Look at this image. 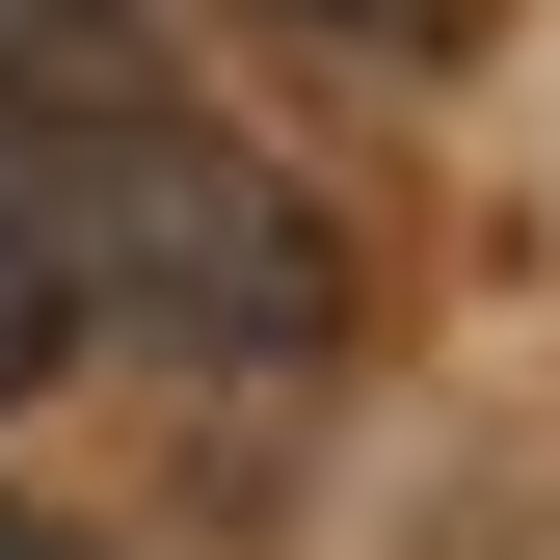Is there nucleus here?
Wrapping results in <instances>:
<instances>
[{
	"label": "nucleus",
	"mask_w": 560,
	"mask_h": 560,
	"mask_svg": "<svg viewBox=\"0 0 560 560\" xmlns=\"http://www.w3.org/2000/svg\"><path fill=\"white\" fill-rule=\"evenodd\" d=\"M27 241H54V294H81V320L187 347V374H320V347H347V241H320V187L241 161V133H187V107L107 133Z\"/></svg>",
	"instance_id": "1"
},
{
	"label": "nucleus",
	"mask_w": 560,
	"mask_h": 560,
	"mask_svg": "<svg viewBox=\"0 0 560 560\" xmlns=\"http://www.w3.org/2000/svg\"><path fill=\"white\" fill-rule=\"evenodd\" d=\"M161 0H0V214H54V187L107 161V133H161Z\"/></svg>",
	"instance_id": "2"
},
{
	"label": "nucleus",
	"mask_w": 560,
	"mask_h": 560,
	"mask_svg": "<svg viewBox=\"0 0 560 560\" xmlns=\"http://www.w3.org/2000/svg\"><path fill=\"white\" fill-rule=\"evenodd\" d=\"M54 347H81V294H54V241H27V214H0V400H27V374H54Z\"/></svg>",
	"instance_id": "3"
},
{
	"label": "nucleus",
	"mask_w": 560,
	"mask_h": 560,
	"mask_svg": "<svg viewBox=\"0 0 560 560\" xmlns=\"http://www.w3.org/2000/svg\"><path fill=\"white\" fill-rule=\"evenodd\" d=\"M267 27H347V54H400V27H428V0H267Z\"/></svg>",
	"instance_id": "4"
},
{
	"label": "nucleus",
	"mask_w": 560,
	"mask_h": 560,
	"mask_svg": "<svg viewBox=\"0 0 560 560\" xmlns=\"http://www.w3.org/2000/svg\"><path fill=\"white\" fill-rule=\"evenodd\" d=\"M0 560H81V534H27V508H0Z\"/></svg>",
	"instance_id": "5"
}]
</instances>
